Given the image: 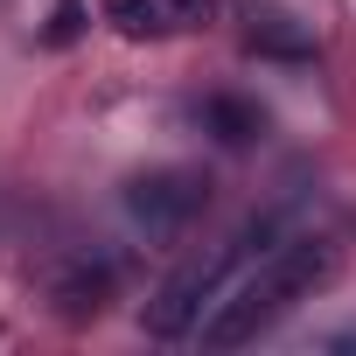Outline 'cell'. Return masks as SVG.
I'll use <instances>...</instances> for the list:
<instances>
[{
    "instance_id": "1",
    "label": "cell",
    "mask_w": 356,
    "mask_h": 356,
    "mask_svg": "<svg viewBox=\"0 0 356 356\" xmlns=\"http://www.w3.org/2000/svg\"><path fill=\"white\" fill-rule=\"evenodd\" d=\"M335 273V252H328V238H286V245H273V259L210 314V328H203V342L210 349H245V342H259L293 300H307L321 280Z\"/></svg>"
},
{
    "instance_id": "2",
    "label": "cell",
    "mask_w": 356,
    "mask_h": 356,
    "mask_svg": "<svg viewBox=\"0 0 356 356\" xmlns=\"http://www.w3.org/2000/svg\"><path fill=\"white\" fill-rule=\"evenodd\" d=\"M266 224H273V217H259V224H245V231H238L231 245H217V252L189 259L182 273H175V280H168V286H161V293L147 300V335H189V328H196V314H203V300H210V293L224 286L231 259H238V252H245V245H252V238H259Z\"/></svg>"
},
{
    "instance_id": "3",
    "label": "cell",
    "mask_w": 356,
    "mask_h": 356,
    "mask_svg": "<svg viewBox=\"0 0 356 356\" xmlns=\"http://www.w3.org/2000/svg\"><path fill=\"white\" fill-rule=\"evenodd\" d=\"M210 203V182L196 168H154V175H133L126 182V210L133 224H147L154 238H175V231H189Z\"/></svg>"
},
{
    "instance_id": "4",
    "label": "cell",
    "mask_w": 356,
    "mask_h": 356,
    "mask_svg": "<svg viewBox=\"0 0 356 356\" xmlns=\"http://www.w3.org/2000/svg\"><path fill=\"white\" fill-rule=\"evenodd\" d=\"M203 133H210V140H224V147H252V140L266 133V112H259L252 98L217 91V98H203Z\"/></svg>"
},
{
    "instance_id": "5",
    "label": "cell",
    "mask_w": 356,
    "mask_h": 356,
    "mask_svg": "<svg viewBox=\"0 0 356 356\" xmlns=\"http://www.w3.org/2000/svg\"><path fill=\"white\" fill-rule=\"evenodd\" d=\"M105 22L119 35H168L182 15H175V0H105Z\"/></svg>"
},
{
    "instance_id": "6",
    "label": "cell",
    "mask_w": 356,
    "mask_h": 356,
    "mask_svg": "<svg viewBox=\"0 0 356 356\" xmlns=\"http://www.w3.org/2000/svg\"><path fill=\"white\" fill-rule=\"evenodd\" d=\"M77 22H84L77 0H56V29H49V35H56V42H70V35H77Z\"/></svg>"
},
{
    "instance_id": "7",
    "label": "cell",
    "mask_w": 356,
    "mask_h": 356,
    "mask_svg": "<svg viewBox=\"0 0 356 356\" xmlns=\"http://www.w3.org/2000/svg\"><path fill=\"white\" fill-rule=\"evenodd\" d=\"M203 8H210V0H175V15H182V22H196Z\"/></svg>"
}]
</instances>
